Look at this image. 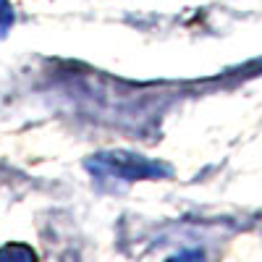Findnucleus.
Wrapping results in <instances>:
<instances>
[{
	"instance_id": "obj_1",
	"label": "nucleus",
	"mask_w": 262,
	"mask_h": 262,
	"mask_svg": "<svg viewBox=\"0 0 262 262\" xmlns=\"http://www.w3.org/2000/svg\"><path fill=\"white\" fill-rule=\"evenodd\" d=\"M86 168L92 173H102V176H116L126 181H139V179H160L168 176L170 168L163 163H155L149 158L134 155V152H102L86 160Z\"/></svg>"
},
{
	"instance_id": "obj_2",
	"label": "nucleus",
	"mask_w": 262,
	"mask_h": 262,
	"mask_svg": "<svg viewBox=\"0 0 262 262\" xmlns=\"http://www.w3.org/2000/svg\"><path fill=\"white\" fill-rule=\"evenodd\" d=\"M11 24H13V8L8 0H0V34L8 32Z\"/></svg>"
}]
</instances>
